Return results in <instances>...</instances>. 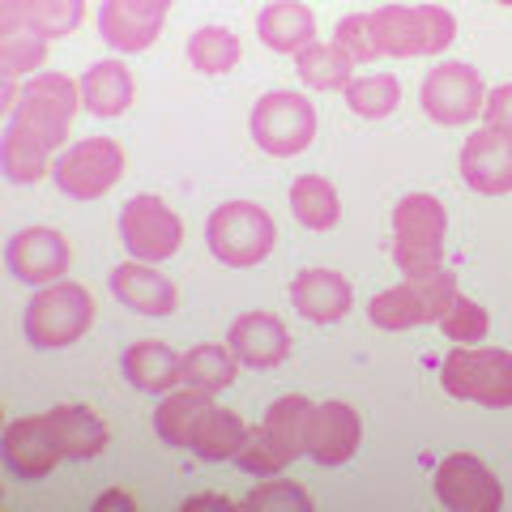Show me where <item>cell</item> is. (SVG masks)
Returning a JSON list of instances; mask_svg holds the SVG:
<instances>
[{
    "instance_id": "ac0fdd59",
    "label": "cell",
    "mask_w": 512,
    "mask_h": 512,
    "mask_svg": "<svg viewBox=\"0 0 512 512\" xmlns=\"http://www.w3.org/2000/svg\"><path fill=\"white\" fill-rule=\"evenodd\" d=\"M461 180L483 197L512 192V133L508 128L483 124L461 150Z\"/></svg>"
},
{
    "instance_id": "ba28073f",
    "label": "cell",
    "mask_w": 512,
    "mask_h": 512,
    "mask_svg": "<svg viewBox=\"0 0 512 512\" xmlns=\"http://www.w3.org/2000/svg\"><path fill=\"white\" fill-rule=\"evenodd\" d=\"M461 291H457V278L448 269H431V274H406V282L380 291L372 303H367V316H372L376 329H389V333H406V329H419L427 320H440L448 312Z\"/></svg>"
},
{
    "instance_id": "f35d334b",
    "label": "cell",
    "mask_w": 512,
    "mask_h": 512,
    "mask_svg": "<svg viewBox=\"0 0 512 512\" xmlns=\"http://www.w3.org/2000/svg\"><path fill=\"white\" fill-rule=\"evenodd\" d=\"M495 5H512V0H495Z\"/></svg>"
},
{
    "instance_id": "5b68a950",
    "label": "cell",
    "mask_w": 512,
    "mask_h": 512,
    "mask_svg": "<svg viewBox=\"0 0 512 512\" xmlns=\"http://www.w3.org/2000/svg\"><path fill=\"white\" fill-rule=\"evenodd\" d=\"M367 22L376 56H436L457 39V18L444 5H384Z\"/></svg>"
},
{
    "instance_id": "5bb4252c",
    "label": "cell",
    "mask_w": 512,
    "mask_h": 512,
    "mask_svg": "<svg viewBox=\"0 0 512 512\" xmlns=\"http://www.w3.org/2000/svg\"><path fill=\"white\" fill-rule=\"evenodd\" d=\"M120 239H124V248L133 252L137 261L158 265V261H167V256L180 252L184 222L163 197L141 192V197H133L120 210Z\"/></svg>"
},
{
    "instance_id": "2e32d148",
    "label": "cell",
    "mask_w": 512,
    "mask_h": 512,
    "mask_svg": "<svg viewBox=\"0 0 512 512\" xmlns=\"http://www.w3.org/2000/svg\"><path fill=\"white\" fill-rule=\"evenodd\" d=\"M5 261H9V274L18 282H30V286H52L69 274V239L52 227H26L9 239L5 248Z\"/></svg>"
},
{
    "instance_id": "603a6c76",
    "label": "cell",
    "mask_w": 512,
    "mask_h": 512,
    "mask_svg": "<svg viewBox=\"0 0 512 512\" xmlns=\"http://www.w3.org/2000/svg\"><path fill=\"white\" fill-rule=\"evenodd\" d=\"M256 30H261V43L282 56H291V52L299 56L308 43H316V18L303 0H274V5L261 13Z\"/></svg>"
},
{
    "instance_id": "f1b7e54d",
    "label": "cell",
    "mask_w": 512,
    "mask_h": 512,
    "mask_svg": "<svg viewBox=\"0 0 512 512\" xmlns=\"http://www.w3.org/2000/svg\"><path fill=\"white\" fill-rule=\"evenodd\" d=\"M239 35L227 26H201L197 35L188 39V64L205 77H218V73H231L239 64Z\"/></svg>"
},
{
    "instance_id": "e0dca14e",
    "label": "cell",
    "mask_w": 512,
    "mask_h": 512,
    "mask_svg": "<svg viewBox=\"0 0 512 512\" xmlns=\"http://www.w3.org/2000/svg\"><path fill=\"white\" fill-rule=\"evenodd\" d=\"M175 0H103L99 30L116 52H146L163 35V22Z\"/></svg>"
},
{
    "instance_id": "6da1fadb",
    "label": "cell",
    "mask_w": 512,
    "mask_h": 512,
    "mask_svg": "<svg viewBox=\"0 0 512 512\" xmlns=\"http://www.w3.org/2000/svg\"><path fill=\"white\" fill-rule=\"evenodd\" d=\"M77 107H82V86L64 73H35L22 86V99L5 128V146H0L5 175L13 184H35L47 171H56L52 154L69 137Z\"/></svg>"
},
{
    "instance_id": "83f0119b",
    "label": "cell",
    "mask_w": 512,
    "mask_h": 512,
    "mask_svg": "<svg viewBox=\"0 0 512 512\" xmlns=\"http://www.w3.org/2000/svg\"><path fill=\"white\" fill-rule=\"evenodd\" d=\"M239 376V359L231 346H192L184 355V384H192V389H205V393H222L231 389Z\"/></svg>"
},
{
    "instance_id": "9c48e42d",
    "label": "cell",
    "mask_w": 512,
    "mask_h": 512,
    "mask_svg": "<svg viewBox=\"0 0 512 512\" xmlns=\"http://www.w3.org/2000/svg\"><path fill=\"white\" fill-rule=\"evenodd\" d=\"M205 239H210V252L222 265L252 269L274 252L278 227L256 201H227L210 214V222H205Z\"/></svg>"
},
{
    "instance_id": "d4e9b609",
    "label": "cell",
    "mask_w": 512,
    "mask_h": 512,
    "mask_svg": "<svg viewBox=\"0 0 512 512\" xmlns=\"http://www.w3.org/2000/svg\"><path fill=\"white\" fill-rule=\"evenodd\" d=\"M77 86H82V107L90 116L111 120L133 107V77H128L120 60H99L94 69H86V77Z\"/></svg>"
},
{
    "instance_id": "484cf974",
    "label": "cell",
    "mask_w": 512,
    "mask_h": 512,
    "mask_svg": "<svg viewBox=\"0 0 512 512\" xmlns=\"http://www.w3.org/2000/svg\"><path fill=\"white\" fill-rule=\"evenodd\" d=\"M291 214L303 222L308 231H329L338 227V188H333L325 175H299L291 184Z\"/></svg>"
},
{
    "instance_id": "4dcf8cb0",
    "label": "cell",
    "mask_w": 512,
    "mask_h": 512,
    "mask_svg": "<svg viewBox=\"0 0 512 512\" xmlns=\"http://www.w3.org/2000/svg\"><path fill=\"white\" fill-rule=\"evenodd\" d=\"M43 56H47V39L39 35V30H30V26L0 30V64H5V82L43 69Z\"/></svg>"
},
{
    "instance_id": "7c38bea8",
    "label": "cell",
    "mask_w": 512,
    "mask_h": 512,
    "mask_svg": "<svg viewBox=\"0 0 512 512\" xmlns=\"http://www.w3.org/2000/svg\"><path fill=\"white\" fill-rule=\"evenodd\" d=\"M56 188L73 201H94L111 192L124 175V150L111 137H86L56 158Z\"/></svg>"
},
{
    "instance_id": "836d02e7",
    "label": "cell",
    "mask_w": 512,
    "mask_h": 512,
    "mask_svg": "<svg viewBox=\"0 0 512 512\" xmlns=\"http://www.w3.org/2000/svg\"><path fill=\"white\" fill-rule=\"evenodd\" d=\"M244 508H256V512H265V508H312V495L295 487L291 478H269L265 487H256Z\"/></svg>"
},
{
    "instance_id": "8d00e7d4",
    "label": "cell",
    "mask_w": 512,
    "mask_h": 512,
    "mask_svg": "<svg viewBox=\"0 0 512 512\" xmlns=\"http://www.w3.org/2000/svg\"><path fill=\"white\" fill-rule=\"evenodd\" d=\"M197 508H222V512H227L235 504L227 500V495H192V500H184V512H197Z\"/></svg>"
},
{
    "instance_id": "d590c367",
    "label": "cell",
    "mask_w": 512,
    "mask_h": 512,
    "mask_svg": "<svg viewBox=\"0 0 512 512\" xmlns=\"http://www.w3.org/2000/svg\"><path fill=\"white\" fill-rule=\"evenodd\" d=\"M483 120L495 124V128H508V133H512V86H500V90L487 94Z\"/></svg>"
},
{
    "instance_id": "1f68e13d",
    "label": "cell",
    "mask_w": 512,
    "mask_h": 512,
    "mask_svg": "<svg viewBox=\"0 0 512 512\" xmlns=\"http://www.w3.org/2000/svg\"><path fill=\"white\" fill-rule=\"evenodd\" d=\"M26 22L43 39H64L86 22V0H26Z\"/></svg>"
},
{
    "instance_id": "30bf717a",
    "label": "cell",
    "mask_w": 512,
    "mask_h": 512,
    "mask_svg": "<svg viewBox=\"0 0 512 512\" xmlns=\"http://www.w3.org/2000/svg\"><path fill=\"white\" fill-rule=\"evenodd\" d=\"M448 214L436 197L410 192L393 210V261L402 274H431L440 269Z\"/></svg>"
},
{
    "instance_id": "52a82bcc",
    "label": "cell",
    "mask_w": 512,
    "mask_h": 512,
    "mask_svg": "<svg viewBox=\"0 0 512 512\" xmlns=\"http://www.w3.org/2000/svg\"><path fill=\"white\" fill-rule=\"evenodd\" d=\"M90 325H94V295L82 282L39 286L35 299L26 303V316H22L26 342L39 346V350L73 346L77 338H86Z\"/></svg>"
},
{
    "instance_id": "d6986e66",
    "label": "cell",
    "mask_w": 512,
    "mask_h": 512,
    "mask_svg": "<svg viewBox=\"0 0 512 512\" xmlns=\"http://www.w3.org/2000/svg\"><path fill=\"white\" fill-rule=\"evenodd\" d=\"M363 423L359 410H350L346 402H320L312 406L308 419V457H316L320 466H346L359 453Z\"/></svg>"
},
{
    "instance_id": "4fadbf2b",
    "label": "cell",
    "mask_w": 512,
    "mask_h": 512,
    "mask_svg": "<svg viewBox=\"0 0 512 512\" xmlns=\"http://www.w3.org/2000/svg\"><path fill=\"white\" fill-rule=\"evenodd\" d=\"M419 99H423V111L436 124L457 128V124H470L474 116H483L487 90H483V77H478L474 64L444 60L423 77Z\"/></svg>"
},
{
    "instance_id": "44dd1931",
    "label": "cell",
    "mask_w": 512,
    "mask_h": 512,
    "mask_svg": "<svg viewBox=\"0 0 512 512\" xmlns=\"http://www.w3.org/2000/svg\"><path fill=\"white\" fill-rule=\"evenodd\" d=\"M227 346L248 367H278L291 355V333L274 312H244L227 333Z\"/></svg>"
},
{
    "instance_id": "9a60e30c",
    "label": "cell",
    "mask_w": 512,
    "mask_h": 512,
    "mask_svg": "<svg viewBox=\"0 0 512 512\" xmlns=\"http://www.w3.org/2000/svg\"><path fill=\"white\" fill-rule=\"evenodd\" d=\"M436 495L453 512H495L504 504V487L474 453H448L436 466Z\"/></svg>"
},
{
    "instance_id": "277c9868",
    "label": "cell",
    "mask_w": 512,
    "mask_h": 512,
    "mask_svg": "<svg viewBox=\"0 0 512 512\" xmlns=\"http://www.w3.org/2000/svg\"><path fill=\"white\" fill-rule=\"evenodd\" d=\"M312 406L308 397H278L274 406L265 410L261 427L248 431L244 448L235 453V466L244 474H256V478H274L282 474L299 453H308V419H312Z\"/></svg>"
},
{
    "instance_id": "8fae6325",
    "label": "cell",
    "mask_w": 512,
    "mask_h": 512,
    "mask_svg": "<svg viewBox=\"0 0 512 512\" xmlns=\"http://www.w3.org/2000/svg\"><path fill=\"white\" fill-rule=\"evenodd\" d=\"M252 137L256 146L274 158H295L316 141V107L291 90H269L252 107Z\"/></svg>"
},
{
    "instance_id": "f546056e",
    "label": "cell",
    "mask_w": 512,
    "mask_h": 512,
    "mask_svg": "<svg viewBox=\"0 0 512 512\" xmlns=\"http://www.w3.org/2000/svg\"><path fill=\"white\" fill-rule=\"evenodd\" d=\"M397 103H402V86H397V77H389V73H367L346 86V107L363 120L393 116Z\"/></svg>"
},
{
    "instance_id": "3957f363",
    "label": "cell",
    "mask_w": 512,
    "mask_h": 512,
    "mask_svg": "<svg viewBox=\"0 0 512 512\" xmlns=\"http://www.w3.org/2000/svg\"><path fill=\"white\" fill-rule=\"evenodd\" d=\"M154 431L175 448H192L205 461H235V453L248 440V423L235 410L218 406L205 389H175L154 410Z\"/></svg>"
},
{
    "instance_id": "cb8c5ba5",
    "label": "cell",
    "mask_w": 512,
    "mask_h": 512,
    "mask_svg": "<svg viewBox=\"0 0 512 512\" xmlns=\"http://www.w3.org/2000/svg\"><path fill=\"white\" fill-rule=\"evenodd\" d=\"M124 376L146 393H171L184 380V355L167 342H133L124 350Z\"/></svg>"
},
{
    "instance_id": "7402d4cb",
    "label": "cell",
    "mask_w": 512,
    "mask_h": 512,
    "mask_svg": "<svg viewBox=\"0 0 512 512\" xmlns=\"http://www.w3.org/2000/svg\"><path fill=\"white\" fill-rule=\"evenodd\" d=\"M291 303L303 320L312 325H333L350 312L355 303V291L350 282L338 274V269H303V274L291 282Z\"/></svg>"
},
{
    "instance_id": "d6a6232c",
    "label": "cell",
    "mask_w": 512,
    "mask_h": 512,
    "mask_svg": "<svg viewBox=\"0 0 512 512\" xmlns=\"http://www.w3.org/2000/svg\"><path fill=\"white\" fill-rule=\"evenodd\" d=\"M436 325H440V333H444L448 342H483L487 329H491V316H487V308L478 299L457 295Z\"/></svg>"
},
{
    "instance_id": "4316f807",
    "label": "cell",
    "mask_w": 512,
    "mask_h": 512,
    "mask_svg": "<svg viewBox=\"0 0 512 512\" xmlns=\"http://www.w3.org/2000/svg\"><path fill=\"white\" fill-rule=\"evenodd\" d=\"M299 77L312 90H346L355 82V60H350L338 43H308L299 52Z\"/></svg>"
},
{
    "instance_id": "7a4b0ae2",
    "label": "cell",
    "mask_w": 512,
    "mask_h": 512,
    "mask_svg": "<svg viewBox=\"0 0 512 512\" xmlns=\"http://www.w3.org/2000/svg\"><path fill=\"white\" fill-rule=\"evenodd\" d=\"M107 448V423L90 406H56L5 427V466L18 478H47L60 461H86Z\"/></svg>"
},
{
    "instance_id": "8992f818",
    "label": "cell",
    "mask_w": 512,
    "mask_h": 512,
    "mask_svg": "<svg viewBox=\"0 0 512 512\" xmlns=\"http://www.w3.org/2000/svg\"><path fill=\"white\" fill-rule=\"evenodd\" d=\"M440 389L487 410L512 406V355L495 346H457L440 363Z\"/></svg>"
},
{
    "instance_id": "e575fe53",
    "label": "cell",
    "mask_w": 512,
    "mask_h": 512,
    "mask_svg": "<svg viewBox=\"0 0 512 512\" xmlns=\"http://www.w3.org/2000/svg\"><path fill=\"white\" fill-rule=\"evenodd\" d=\"M333 43H338L355 64H359V60H376L372 22H367V13H350V18H342L338 30H333Z\"/></svg>"
},
{
    "instance_id": "ffe728a7",
    "label": "cell",
    "mask_w": 512,
    "mask_h": 512,
    "mask_svg": "<svg viewBox=\"0 0 512 512\" xmlns=\"http://www.w3.org/2000/svg\"><path fill=\"white\" fill-rule=\"evenodd\" d=\"M111 295H116L124 308H133L141 316H171L175 308H180V291H175V282L167 274H158V269L150 261H124L111 269Z\"/></svg>"
},
{
    "instance_id": "74e56055",
    "label": "cell",
    "mask_w": 512,
    "mask_h": 512,
    "mask_svg": "<svg viewBox=\"0 0 512 512\" xmlns=\"http://www.w3.org/2000/svg\"><path fill=\"white\" fill-rule=\"evenodd\" d=\"M111 504H120V508H133V495H124V491H107L94 500V508H111Z\"/></svg>"
}]
</instances>
